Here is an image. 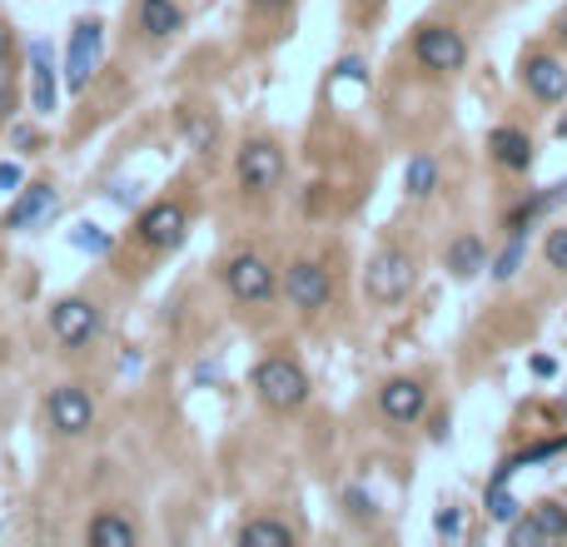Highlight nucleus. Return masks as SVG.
<instances>
[{
    "instance_id": "ddd939ff",
    "label": "nucleus",
    "mask_w": 567,
    "mask_h": 547,
    "mask_svg": "<svg viewBox=\"0 0 567 547\" xmlns=\"http://www.w3.org/2000/svg\"><path fill=\"white\" fill-rule=\"evenodd\" d=\"M378 408H384L388 423H418L423 408H429V388L418 384V378H388L378 388Z\"/></svg>"
},
{
    "instance_id": "0eeeda50",
    "label": "nucleus",
    "mask_w": 567,
    "mask_h": 547,
    "mask_svg": "<svg viewBox=\"0 0 567 547\" xmlns=\"http://www.w3.org/2000/svg\"><path fill=\"white\" fill-rule=\"evenodd\" d=\"M235 174L245 194H269L284 180V150L274 140H245L235 155Z\"/></svg>"
},
{
    "instance_id": "a878e982",
    "label": "nucleus",
    "mask_w": 567,
    "mask_h": 547,
    "mask_svg": "<svg viewBox=\"0 0 567 547\" xmlns=\"http://www.w3.org/2000/svg\"><path fill=\"white\" fill-rule=\"evenodd\" d=\"M518 264H523V235H513V244H508L503 254L492 259V280H513Z\"/></svg>"
},
{
    "instance_id": "4be33fe9",
    "label": "nucleus",
    "mask_w": 567,
    "mask_h": 547,
    "mask_svg": "<svg viewBox=\"0 0 567 547\" xmlns=\"http://www.w3.org/2000/svg\"><path fill=\"white\" fill-rule=\"evenodd\" d=\"M180 135H184V140H190L200 155H215V140H219V135H215V119H204L200 110H184V115H180Z\"/></svg>"
},
{
    "instance_id": "393cba45",
    "label": "nucleus",
    "mask_w": 567,
    "mask_h": 547,
    "mask_svg": "<svg viewBox=\"0 0 567 547\" xmlns=\"http://www.w3.org/2000/svg\"><path fill=\"white\" fill-rule=\"evenodd\" d=\"M543 259H547V269L567 274V225L547 229V239H543Z\"/></svg>"
},
{
    "instance_id": "4468645a",
    "label": "nucleus",
    "mask_w": 567,
    "mask_h": 547,
    "mask_svg": "<svg viewBox=\"0 0 567 547\" xmlns=\"http://www.w3.org/2000/svg\"><path fill=\"white\" fill-rule=\"evenodd\" d=\"M60 90H55V65H50V41L31 45V110L35 115H50Z\"/></svg>"
},
{
    "instance_id": "39448f33",
    "label": "nucleus",
    "mask_w": 567,
    "mask_h": 547,
    "mask_svg": "<svg viewBox=\"0 0 567 547\" xmlns=\"http://www.w3.org/2000/svg\"><path fill=\"white\" fill-rule=\"evenodd\" d=\"M413 60L433 76H458L468 65V41L453 25H418L413 31Z\"/></svg>"
},
{
    "instance_id": "f8f14e48",
    "label": "nucleus",
    "mask_w": 567,
    "mask_h": 547,
    "mask_svg": "<svg viewBox=\"0 0 567 547\" xmlns=\"http://www.w3.org/2000/svg\"><path fill=\"white\" fill-rule=\"evenodd\" d=\"M523 86L537 105H563L567 100V65L557 55H528L523 60Z\"/></svg>"
},
{
    "instance_id": "f257e3e1",
    "label": "nucleus",
    "mask_w": 567,
    "mask_h": 547,
    "mask_svg": "<svg viewBox=\"0 0 567 547\" xmlns=\"http://www.w3.org/2000/svg\"><path fill=\"white\" fill-rule=\"evenodd\" d=\"M249 384H254L259 403L274 408V413H294V408L309 403V374H304L294 358H284V354L259 358L254 374H249Z\"/></svg>"
},
{
    "instance_id": "aec40b11",
    "label": "nucleus",
    "mask_w": 567,
    "mask_h": 547,
    "mask_svg": "<svg viewBox=\"0 0 567 547\" xmlns=\"http://www.w3.org/2000/svg\"><path fill=\"white\" fill-rule=\"evenodd\" d=\"M239 547H294V527L284 517H249L239 527Z\"/></svg>"
},
{
    "instance_id": "7ed1b4c3",
    "label": "nucleus",
    "mask_w": 567,
    "mask_h": 547,
    "mask_svg": "<svg viewBox=\"0 0 567 547\" xmlns=\"http://www.w3.org/2000/svg\"><path fill=\"white\" fill-rule=\"evenodd\" d=\"M100 55H105V25H100L95 15H86V21H76L70 45H65V90H70V95L90 90V80H95V70H100Z\"/></svg>"
},
{
    "instance_id": "cd10ccee",
    "label": "nucleus",
    "mask_w": 567,
    "mask_h": 547,
    "mask_svg": "<svg viewBox=\"0 0 567 547\" xmlns=\"http://www.w3.org/2000/svg\"><path fill=\"white\" fill-rule=\"evenodd\" d=\"M0 190H21V164L0 160Z\"/></svg>"
},
{
    "instance_id": "72a5a7b5",
    "label": "nucleus",
    "mask_w": 567,
    "mask_h": 547,
    "mask_svg": "<svg viewBox=\"0 0 567 547\" xmlns=\"http://www.w3.org/2000/svg\"><path fill=\"white\" fill-rule=\"evenodd\" d=\"M557 135H563V140H567V115H563V119H557Z\"/></svg>"
},
{
    "instance_id": "9d476101",
    "label": "nucleus",
    "mask_w": 567,
    "mask_h": 547,
    "mask_svg": "<svg viewBox=\"0 0 567 547\" xmlns=\"http://www.w3.org/2000/svg\"><path fill=\"white\" fill-rule=\"evenodd\" d=\"M329 269L314 264V259H294L290 269H284V299H290V309L299 314H319L324 304H329Z\"/></svg>"
},
{
    "instance_id": "7c9ffc66",
    "label": "nucleus",
    "mask_w": 567,
    "mask_h": 547,
    "mask_svg": "<svg viewBox=\"0 0 567 547\" xmlns=\"http://www.w3.org/2000/svg\"><path fill=\"white\" fill-rule=\"evenodd\" d=\"M533 374H537V378H553V374H557V364H553V358L537 354V358H533Z\"/></svg>"
},
{
    "instance_id": "2eb2a0df",
    "label": "nucleus",
    "mask_w": 567,
    "mask_h": 547,
    "mask_svg": "<svg viewBox=\"0 0 567 547\" xmlns=\"http://www.w3.org/2000/svg\"><path fill=\"white\" fill-rule=\"evenodd\" d=\"M488 155L498 164H503V170H513V174H523L528 164H533V140H528L523 129L518 125H498L488 135Z\"/></svg>"
},
{
    "instance_id": "dca6fc26",
    "label": "nucleus",
    "mask_w": 567,
    "mask_h": 547,
    "mask_svg": "<svg viewBox=\"0 0 567 547\" xmlns=\"http://www.w3.org/2000/svg\"><path fill=\"white\" fill-rule=\"evenodd\" d=\"M55 209V184H31L15 194V204L5 209V229H35Z\"/></svg>"
},
{
    "instance_id": "20e7f679",
    "label": "nucleus",
    "mask_w": 567,
    "mask_h": 547,
    "mask_svg": "<svg viewBox=\"0 0 567 547\" xmlns=\"http://www.w3.org/2000/svg\"><path fill=\"white\" fill-rule=\"evenodd\" d=\"M135 239L145 249H155V254H170V249H180L190 239V209L180 200H155L135 219Z\"/></svg>"
},
{
    "instance_id": "6ab92c4d",
    "label": "nucleus",
    "mask_w": 567,
    "mask_h": 547,
    "mask_svg": "<svg viewBox=\"0 0 567 547\" xmlns=\"http://www.w3.org/2000/svg\"><path fill=\"white\" fill-rule=\"evenodd\" d=\"M443 269H449L453 280H473L488 269V244L478 235H458L449 249H443Z\"/></svg>"
},
{
    "instance_id": "412c9836",
    "label": "nucleus",
    "mask_w": 567,
    "mask_h": 547,
    "mask_svg": "<svg viewBox=\"0 0 567 547\" xmlns=\"http://www.w3.org/2000/svg\"><path fill=\"white\" fill-rule=\"evenodd\" d=\"M404 190H408V200H429V194L439 190V160H433V155H413L404 170Z\"/></svg>"
},
{
    "instance_id": "1a4fd4ad",
    "label": "nucleus",
    "mask_w": 567,
    "mask_h": 547,
    "mask_svg": "<svg viewBox=\"0 0 567 547\" xmlns=\"http://www.w3.org/2000/svg\"><path fill=\"white\" fill-rule=\"evenodd\" d=\"M50 333L60 349H86L100 333V309L90 299H55L50 304Z\"/></svg>"
},
{
    "instance_id": "c85d7f7f",
    "label": "nucleus",
    "mask_w": 567,
    "mask_h": 547,
    "mask_svg": "<svg viewBox=\"0 0 567 547\" xmlns=\"http://www.w3.org/2000/svg\"><path fill=\"white\" fill-rule=\"evenodd\" d=\"M458 527H463V517L453 513V508H443V513H439V533H443V537H453Z\"/></svg>"
},
{
    "instance_id": "473e14b6",
    "label": "nucleus",
    "mask_w": 567,
    "mask_h": 547,
    "mask_svg": "<svg viewBox=\"0 0 567 547\" xmlns=\"http://www.w3.org/2000/svg\"><path fill=\"white\" fill-rule=\"evenodd\" d=\"M259 5H264V11H284V5H290V0H259Z\"/></svg>"
},
{
    "instance_id": "a211bd4d",
    "label": "nucleus",
    "mask_w": 567,
    "mask_h": 547,
    "mask_svg": "<svg viewBox=\"0 0 567 547\" xmlns=\"http://www.w3.org/2000/svg\"><path fill=\"white\" fill-rule=\"evenodd\" d=\"M86 543L90 547H135L139 543V527L129 523L125 513H115V508H105V513L90 517L86 527Z\"/></svg>"
},
{
    "instance_id": "f03ea898",
    "label": "nucleus",
    "mask_w": 567,
    "mask_h": 547,
    "mask_svg": "<svg viewBox=\"0 0 567 547\" xmlns=\"http://www.w3.org/2000/svg\"><path fill=\"white\" fill-rule=\"evenodd\" d=\"M413 280H418V269L404 249H378L364 269V294H368V304L388 309V304H404L408 294H413Z\"/></svg>"
},
{
    "instance_id": "5701e85b",
    "label": "nucleus",
    "mask_w": 567,
    "mask_h": 547,
    "mask_svg": "<svg viewBox=\"0 0 567 547\" xmlns=\"http://www.w3.org/2000/svg\"><path fill=\"white\" fill-rule=\"evenodd\" d=\"M488 517L492 523H503V527L523 517V503L508 493V483H488Z\"/></svg>"
},
{
    "instance_id": "2f4dec72",
    "label": "nucleus",
    "mask_w": 567,
    "mask_h": 547,
    "mask_svg": "<svg viewBox=\"0 0 567 547\" xmlns=\"http://www.w3.org/2000/svg\"><path fill=\"white\" fill-rule=\"evenodd\" d=\"M553 35H557V45H563V50H567V11H563V15H557V25H553Z\"/></svg>"
},
{
    "instance_id": "bb28decb",
    "label": "nucleus",
    "mask_w": 567,
    "mask_h": 547,
    "mask_svg": "<svg viewBox=\"0 0 567 547\" xmlns=\"http://www.w3.org/2000/svg\"><path fill=\"white\" fill-rule=\"evenodd\" d=\"M343 508H349V513L359 517V523H374V517H378V508L368 503L364 488H349V493H343Z\"/></svg>"
},
{
    "instance_id": "423d86ee",
    "label": "nucleus",
    "mask_w": 567,
    "mask_h": 547,
    "mask_svg": "<svg viewBox=\"0 0 567 547\" xmlns=\"http://www.w3.org/2000/svg\"><path fill=\"white\" fill-rule=\"evenodd\" d=\"M225 289L235 294L239 304H269L279 294L274 264H269L264 254H254V249H245V254H235L225 264Z\"/></svg>"
},
{
    "instance_id": "9b49d317",
    "label": "nucleus",
    "mask_w": 567,
    "mask_h": 547,
    "mask_svg": "<svg viewBox=\"0 0 567 547\" xmlns=\"http://www.w3.org/2000/svg\"><path fill=\"white\" fill-rule=\"evenodd\" d=\"M508 543L537 547V543H567V508L563 503H537L528 517L508 523Z\"/></svg>"
},
{
    "instance_id": "6e6552de",
    "label": "nucleus",
    "mask_w": 567,
    "mask_h": 547,
    "mask_svg": "<svg viewBox=\"0 0 567 547\" xmlns=\"http://www.w3.org/2000/svg\"><path fill=\"white\" fill-rule=\"evenodd\" d=\"M45 419H50V429L60 433V438H80V433L95 429V398L80 384H60L45 398Z\"/></svg>"
},
{
    "instance_id": "f3484780",
    "label": "nucleus",
    "mask_w": 567,
    "mask_h": 547,
    "mask_svg": "<svg viewBox=\"0 0 567 547\" xmlns=\"http://www.w3.org/2000/svg\"><path fill=\"white\" fill-rule=\"evenodd\" d=\"M135 21H139V31L155 35V41H170V35L184 31L180 0H139V5H135Z\"/></svg>"
},
{
    "instance_id": "c756f323",
    "label": "nucleus",
    "mask_w": 567,
    "mask_h": 547,
    "mask_svg": "<svg viewBox=\"0 0 567 547\" xmlns=\"http://www.w3.org/2000/svg\"><path fill=\"white\" fill-rule=\"evenodd\" d=\"M11 55H15V31L0 21V60H11Z\"/></svg>"
},
{
    "instance_id": "b1692460",
    "label": "nucleus",
    "mask_w": 567,
    "mask_h": 547,
    "mask_svg": "<svg viewBox=\"0 0 567 547\" xmlns=\"http://www.w3.org/2000/svg\"><path fill=\"white\" fill-rule=\"evenodd\" d=\"M70 244H76V249H86V254H110V249H115V239H110V229L76 225V229H70Z\"/></svg>"
}]
</instances>
